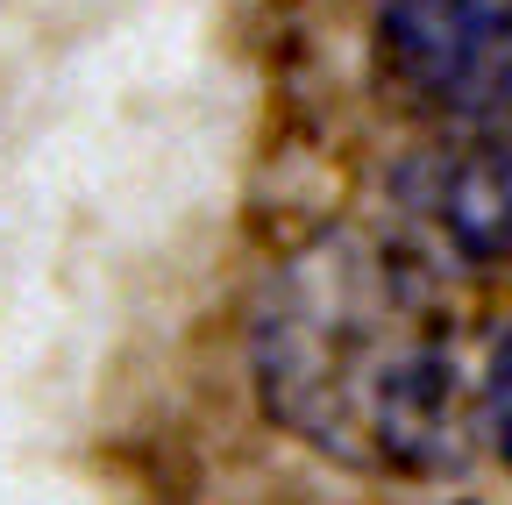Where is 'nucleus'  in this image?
<instances>
[{"instance_id": "obj_2", "label": "nucleus", "mask_w": 512, "mask_h": 505, "mask_svg": "<svg viewBox=\"0 0 512 505\" xmlns=\"http://www.w3.org/2000/svg\"><path fill=\"white\" fill-rule=\"evenodd\" d=\"M377 72L413 114L505 121L512 114V0H384Z\"/></svg>"}, {"instance_id": "obj_1", "label": "nucleus", "mask_w": 512, "mask_h": 505, "mask_svg": "<svg viewBox=\"0 0 512 505\" xmlns=\"http://www.w3.org/2000/svg\"><path fill=\"white\" fill-rule=\"evenodd\" d=\"M264 413L370 477H441L470 449L463 321L420 249L328 228L264 278L249 313Z\"/></svg>"}, {"instance_id": "obj_4", "label": "nucleus", "mask_w": 512, "mask_h": 505, "mask_svg": "<svg viewBox=\"0 0 512 505\" xmlns=\"http://www.w3.org/2000/svg\"><path fill=\"white\" fill-rule=\"evenodd\" d=\"M491 434H498V456L512 470V335H505V349L491 363Z\"/></svg>"}, {"instance_id": "obj_3", "label": "nucleus", "mask_w": 512, "mask_h": 505, "mask_svg": "<svg viewBox=\"0 0 512 505\" xmlns=\"http://www.w3.org/2000/svg\"><path fill=\"white\" fill-rule=\"evenodd\" d=\"M406 193L470 264H512V114L477 121L434 157H420Z\"/></svg>"}]
</instances>
